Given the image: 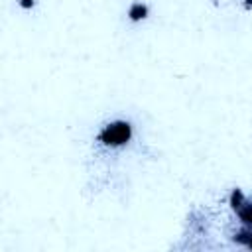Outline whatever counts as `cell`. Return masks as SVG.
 <instances>
[{
	"label": "cell",
	"instance_id": "obj_1",
	"mask_svg": "<svg viewBox=\"0 0 252 252\" xmlns=\"http://www.w3.org/2000/svg\"><path fill=\"white\" fill-rule=\"evenodd\" d=\"M132 138H134V126L130 120H124V118L106 122L96 134V142L108 150L124 148L132 142Z\"/></svg>",
	"mask_w": 252,
	"mask_h": 252
},
{
	"label": "cell",
	"instance_id": "obj_2",
	"mask_svg": "<svg viewBox=\"0 0 252 252\" xmlns=\"http://www.w3.org/2000/svg\"><path fill=\"white\" fill-rule=\"evenodd\" d=\"M126 16H128V20H130V22L138 24V22H144V20L150 16V8H148V4H144V2L136 0V2H132V4L128 6Z\"/></svg>",
	"mask_w": 252,
	"mask_h": 252
},
{
	"label": "cell",
	"instance_id": "obj_3",
	"mask_svg": "<svg viewBox=\"0 0 252 252\" xmlns=\"http://www.w3.org/2000/svg\"><path fill=\"white\" fill-rule=\"evenodd\" d=\"M236 217H238V220H240L242 226L252 228V201L246 199V203L236 211Z\"/></svg>",
	"mask_w": 252,
	"mask_h": 252
},
{
	"label": "cell",
	"instance_id": "obj_4",
	"mask_svg": "<svg viewBox=\"0 0 252 252\" xmlns=\"http://www.w3.org/2000/svg\"><path fill=\"white\" fill-rule=\"evenodd\" d=\"M244 203H246V195L242 193V189L234 187V189L228 193V207H230V209L236 213V211H238V209H240Z\"/></svg>",
	"mask_w": 252,
	"mask_h": 252
},
{
	"label": "cell",
	"instance_id": "obj_5",
	"mask_svg": "<svg viewBox=\"0 0 252 252\" xmlns=\"http://www.w3.org/2000/svg\"><path fill=\"white\" fill-rule=\"evenodd\" d=\"M18 6L24 10H32L35 6V0H18Z\"/></svg>",
	"mask_w": 252,
	"mask_h": 252
},
{
	"label": "cell",
	"instance_id": "obj_6",
	"mask_svg": "<svg viewBox=\"0 0 252 252\" xmlns=\"http://www.w3.org/2000/svg\"><path fill=\"white\" fill-rule=\"evenodd\" d=\"M244 6L250 10V8H252V0H244Z\"/></svg>",
	"mask_w": 252,
	"mask_h": 252
}]
</instances>
